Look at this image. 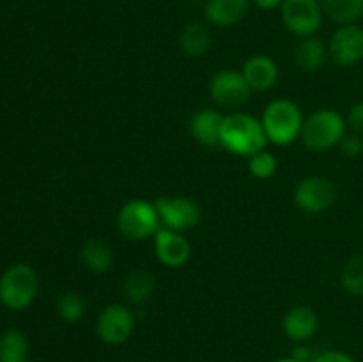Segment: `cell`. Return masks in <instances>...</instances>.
I'll return each mask as SVG.
<instances>
[{"label": "cell", "instance_id": "cell-1", "mask_svg": "<svg viewBox=\"0 0 363 362\" xmlns=\"http://www.w3.org/2000/svg\"><path fill=\"white\" fill-rule=\"evenodd\" d=\"M220 146L230 155L250 158L255 153L264 151L268 146V137H266L261 119L236 110V112L225 114Z\"/></svg>", "mask_w": 363, "mask_h": 362}, {"label": "cell", "instance_id": "cell-2", "mask_svg": "<svg viewBox=\"0 0 363 362\" xmlns=\"http://www.w3.org/2000/svg\"><path fill=\"white\" fill-rule=\"evenodd\" d=\"M347 131V121L333 109H318L305 117L301 128V142L311 151H326L342 142Z\"/></svg>", "mask_w": 363, "mask_h": 362}, {"label": "cell", "instance_id": "cell-3", "mask_svg": "<svg viewBox=\"0 0 363 362\" xmlns=\"http://www.w3.org/2000/svg\"><path fill=\"white\" fill-rule=\"evenodd\" d=\"M303 121L300 106L287 98L273 99L261 117L268 142L275 146H291L296 142L301 135Z\"/></svg>", "mask_w": 363, "mask_h": 362}, {"label": "cell", "instance_id": "cell-4", "mask_svg": "<svg viewBox=\"0 0 363 362\" xmlns=\"http://www.w3.org/2000/svg\"><path fill=\"white\" fill-rule=\"evenodd\" d=\"M39 291V275L34 266L16 263L0 275V304L11 311H25L34 304Z\"/></svg>", "mask_w": 363, "mask_h": 362}, {"label": "cell", "instance_id": "cell-5", "mask_svg": "<svg viewBox=\"0 0 363 362\" xmlns=\"http://www.w3.org/2000/svg\"><path fill=\"white\" fill-rule=\"evenodd\" d=\"M162 227L155 202L131 199L117 213V229L126 240L144 241L152 238Z\"/></svg>", "mask_w": 363, "mask_h": 362}, {"label": "cell", "instance_id": "cell-6", "mask_svg": "<svg viewBox=\"0 0 363 362\" xmlns=\"http://www.w3.org/2000/svg\"><path fill=\"white\" fill-rule=\"evenodd\" d=\"M209 96L220 109L236 112L252 96V87L241 71L222 70L209 80Z\"/></svg>", "mask_w": 363, "mask_h": 362}, {"label": "cell", "instance_id": "cell-7", "mask_svg": "<svg viewBox=\"0 0 363 362\" xmlns=\"http://www.w3.org/2000/svg\"><path fill=\"white\" fill-rule=\"evenodd\" d=\"M280 14L287 31L298 38L314 35L325 18L319 0H284Z\"/></svg>", "mask_w": 363, "mask_h": 362}, {"label": "cell", "instance_id": "cell-8", "mask_svg": "<svg viewBox=\"0 0 363 362\" xmlns=\"http://www.w3.org/2000/svg\"><path fill=\"white\" fill-rule=\"evenodd\" d=\"M135 330V316L124 304H110L96 318V336L112 346L126 343Z\"/></svg>", "mask_w": 363, "mask_h": 362}, {"label": "cell", "instance_id": "cell-9", "mask_svg": "<svg viewBox=\"0 0 363 362\" xmlns=\"http://www.w3.org/2000/svg\"><path fill=\"white\" fill-rule=\"evenodd\" d=\"M337 199V187L325 176H307L294 188V202L298 208L311 215L326 212Z\"/></svg>", "mask_w": 363, "mask_h": 362}, {"label": "cell", "instance_id": "cell-10", "mask_svg": "<svg viewBox=\"0 0 363 362\" xmlns=\"http://www.w3.org/2000/svg\"><path fill=\"white\" fill-rule=\"evenodd\" d=\"M158 209L160 222L167 229L177 231V233H186L191 231L201 220V208L197 202L186 195H177V197H158L155 202Z\"/></svg>", "mask_w": 363, "mask_h": 362}, {"label": "cell", "instance_id": "cell-11", "mask_svg": "<svg viewBox=\"0 0 363 362\" xmlns=\"http://www.w3.org/2000/svg\"><path fill=\"white\" fill-rule=\"evenodd\" d=\"M328 53L337 66L350 67L363 60V28L357 23L339 25L328 43Z\"/></svg>", "mask_w": 363, "mask_h": 362}, {"label": "cell", "instance_id": "cell-12", "mask_svg": "<svg viewBox=\"0 0 363 362\" xmlns=\"http://www.w3.org/2000/svg\"><path fill=\"white\" fill-rule=\"evenodd\" d=\"M155 254L163 266L181 268L191 258V245L183 233L160 227L155 234Z\"/></svg>", "mask_w": 363, "mask_h": 362}, {"label": "cell", "instance_id": "cell-13", "mask_svg": "<svg viewBox=\"0 0 363 362\" xmlns=\"http://www.w3.org/2000/svg\"><path fill=\"white\" fill-rule=\"evenodd\" d=\"M319 329V318L308 305H293L282 318V330L293 343L301 344L311 341Z\"/></svg>", "mask_w": 363, "mask_h": 362}, {"label": "cell", "instance_id": "cell-14", "mask_svg": "<svg viewBox=\"0 0 363 362\" xmlns=\"http://www.w3.org/2000/svg\"><path fill=\"white\" fill-rule=\"evenodd\" d=\"M223 116L216 109H202L195 112L190 119V133L199 144L215 148L220 146V135H222Z\"/></svg>", "mask_w": 363, "mask_h": 362}, {"label": "cell", "instance_id": "cell-15", "mask_svg": "<svg viewBox=\"0 0 363 362\" xmlns=\"http://www.w3.org/2000/svg\"><path fill=\"white\" fill-rule=\"evenodd\" d=\"M250 0H206V21L215 27H234L250 9Z\"/></svg>", "mask_w": 363, "mask_h": 362}, {"label": "cell", "instance_id": "cell-16", "mask_svg": "<svg viewBox=\"0 0 363 362\" xmlns=\"http://www.w3.org/2000/svg\"><path fill=\"white\" fill-rule=\"evenodd\" d=\"M243 77L247 78L248 85L252 91L264 92L275 87L277 80H279V66L275 60L268 55H252L245 60L243 70H241Z\"/></svg>", "mask_w": 363, "mask_h": 362}, {"label": "cell", "instance_id": "cell-17", "mask_svg": "<svg viewBox=\"0 0 363 362\" xmlns=\"http://www.w3.org/2000/svg\"><path fill=\"white\" fill-rule=\"evenodd\" d=\"M328 55V45H325V41L315 35L301 38V41L294 48V62L301 71H307V73H315L321 70Z\"/></svg>", "mask_w": 363, "mask_h": 362}, {"label": "cell", "instance_id": "cell-18", "mask_svg": "<svg viewBox=\"0 0 363 362\" xmlns=\"http://www.w3.org/2000/svg\"><path fill=\"white\" fill-rule=\"evenodd\" d=\"M80 259L85 268L92 273H106L113 266V251L101 238H87L82 243Z\"/></svg>", "mask_w": 363, "mask_h": 362}, {"label": "cell", "instance_id": "cell-19", "mask_svg": "<svg viewBox=\"0 0 363 362\" xmlns=\"http://www.w3.org/2000/svg\"><path fill=\"white\" fill-rule=\"evenodd\" d=\"M211 31L201 21H191L179 34V46L188 57H204L211 48Z\"/></svg>", "mask_w": 363, "mask_h": 362}, {"label": "cell", "instance_id": "cell-20", "mask_svg": "<svg viewBox=\"0 0 363 362\" xmlns=\"http://www.w3.org/2000/svg\"><path fill=\"white\" fill-rule=\"evenodd\" d=\"M156 290V279L151 272L137 268L128 273L123 280V295L131 304H142L149 300Z\"/></svg>", "mask_w": 363, "mask_h": 362}, {"label": "cell", "instance_id": "cell-21", "mask_svg": "<svg viewBox=\"0 0 363 362\" xmlns=\"http://www.w3.org/2000/svg\"><path fill=\"white\" fill-rule=\"evenodd\" d=\"M323 14L333 23H357L363 16V0H319Z\"/></svg>", "mask_w": 363, "mask_h": 362}, {"label": "cell", "instance_id": "cell-22", "mask_svg": "<svg viewBox=\"0 0 363 362\" xmlns=\"http://www.w3.org/2000/svg\"><path fill=\"white\" fill-rule=\"evenodd\" d=\"M28 357V337L21 330L0 334V362H23Z\"/></svg>", "mask_w": 363, "mask_h": 362}, {"label": "cell", "instance_id": "cell-23", "mask_svg": "<svg viewBox=\"0 0 363 362\" xmlns=\"http://www.w3.org/2000/svg\"><path fill=\"white\" fill-rule=\"evenodd\" d=\"M55 311L62 322L78 323L85 314V302L77 291H64L57 298Z\"/></svg>", "mask_w": 363, "mask_h": 362}, {"label": "cell", "instance_id": "cell-24", "mask_svg": "<svg viewBox=\"0 0 363 362\" xmlns=\"http://www.w3.org/2000/svg\"><path fill=\"white\" fill-rule=\"evenodd\" d=\"M340 284L351 297H363V254L354 256L340 272Z\"/></svg>", "mask_w": 363, "mask_h": 362}, {"label": "cell", "instance_id": "cell-25", "mask_svg": "<svg viewBox=\"0 0 363 362\" xmlns=\"http://www.w3.org/2000/svg\"><path fill=\"white\" fill-rule=\"evenodd\" d=\"M277 169H279V163H277L275 155H272L266 149L248 158V172L257 180H269V177L275 176Z\"/></svg>", "mask_w": 363, "mask_h": 362}, {"label": "cell", "instance_id": "cell-26", "mask_svg": "<svg viewBox=\"0 0 363 362\" xmlns=\"http://www.w3.org/2000/svg\"><path fill=\"white\" fill-rule=\"evenodd\" d=\"M339 146L342 155L347 156V158H358V156L363 155V138L358 133L346 135Z\"/></svg>", "mask_w": 363, "mask_h": 362}, {"label": "cell", "instance_id": "cell-27", "mask_svg": "<svg viewBox=\"0 0 363 362\" xmlns=\"http://www.w3.org/2000/svg\"><path fill=\"white\" fill-rule=\"evenodd\" d=\"M347 126L354 131V133L362 135L363 133V102L354 103L353 106L347 112Z\"/></svg>", "mask_w": 363, "mask_h": 362}, {"label": "cell", "instance_id": "cell-28", "mask_svg": "<svg viewBox=\"0 0 363 362\" xmlns=\"http://www.w3.org/2000/svg\"><path fill=\"white\" fill-rule=\"evenodd\" d=\"M312 362H354V358L351 355L344 353V351H325V353L315 355Z\"/></svg>", "mask_w": 363, "mask_h": 362}, {"label": "cell", "instance_id": "cell-29", "mask_svg": "<svg viewBox=\"0 0 363 362\" xmlns=\"http://www.w3.org/2000/svg\"><path fill=\"white\" fill-rule=\"evenodd\" d=\"M291 357L296 358L298 362H312V361H314V355H312V350H311V348L305 346L303 343L296 344V346L293 348V351H291Z\"/></svg>", "mask_w": 363, "mask_h": 362}, {"label": "cell", "instance_id": "cell-30", "mask_svg": "<svg viewBox=\"0 0 363 362\" xmlns=\"http://www.w3.org/2000/svg\"><path fill=\"white\" fill-rule=\"evenodd\" d=\"M250 2L262 11H273L282 6L284 0H250Z\"/></svg>", "mask_w": 363, "mask_h": 362}, {"label": "cell", "instance_id": "cell-31", "mask_svg": "<svg viewBox=\"0 0 363 362\" xmlns=\"http://www.w3.org/2000/svg\"><path fill=\"white\" fill-rule=\"evenodd\" d=\"M273 362H298L296 358H293L289 355V357H284V358H277V361H273Z\"/></svg>", "mask_w": 363, "mask_h": 362}, {"label": "cell", "instance_id": "cell-32", "mask_svg": "<svg viewBox=\"0 0 363 362\" xmlns=\"http://www.w3.org/2000/svg\"><path fill=\"white\" fill-rule=\"evenodd\" d=\"M23 362H28V361H23Z\"/></svg>", "mask_w": 363, "mask_h": 362}]
</instances>
